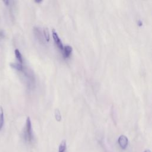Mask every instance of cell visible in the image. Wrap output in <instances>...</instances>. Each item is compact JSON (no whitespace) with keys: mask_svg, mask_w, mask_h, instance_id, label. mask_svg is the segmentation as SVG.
I'll use <instances>...</instances> for the list:
<instances>
[{"mask_svg":"<svg viewBox=\"0 0 152 152\" xmlns=\"http://www.w3.org/2000/svg\"><path fill=\"white\" fill-rule=\"evenodd\" d=\"M138 25H139L140 26H142V22H141V21H140V20H139V21H138Z\"/></svg>","mask_w":152,"mask_h":152,"instance_id":"5bb4252c","label":"cell"},{"mask_svg":"<svg viewBox=\"0 0 152 152\" xmlns=\"http://www.w3.org/2000/svg\"><path fill=\"white\" fill-rule=\"evenodd\" d=\"M10 66L12 68L15 69L17 71H21L23 70V66L22 64L19 63V62H12V63H11L10 64Z\"/></svg>","mask_w":152,"mask_h":152,"instance_id":"8992f818","label":"cell"},{"mask_svg":"<svg viewBox=\"0 0 152 152\" xmlns=\"http://www.w3.org/2000/svg\"><path fill=\"white\" fill-rule=\"evenodd\" d=\"M43 35L45 37V39L47 42H49L50 40V34H49V30L47 28H43Z\"/></svg>","mask_w":152,"mask_h":152,"instance_id":"30bf717a","label":"cell"},{"mask_svg":"<svg viewBox=\"0 0 152 152\" xmlns=\"http://www.w3.org/2000/svg\"><path fill=\"white\" fill-rule=\"evenodd\" d=\"M23 137L25 141L27 142H31L33 139L31 122L29 117H27L26 119V125L23 132Z\"/></svg>","mask_w":152,"mask_h":152,"instance_id":"6da1fadb","label":"cell"},{"mask_svg":"<svg viewBox=\"0 0 152 152\" xmlns=\"http://www.w3.org/2000/svg\"><path fill=\"white\" fill-rule=\"evenodd\" d=\"M4 2L5 4L6 5H7V6L9 5V3H10V1H4Z\"/></svg>","mask_w":152,"mask_h":152,"instance_id":"4fadbf2b","label":"cell"},{"mask_svg":"<svg viewBox=\"0 0 152 152\" xmlns=\"http://www.w3.org/2000/svg\"><path fill=\"white\" fill-rule=\"evenodd\" d=\"M34 33L36 37L39 39V40L40 42L42 41L43 42V34H42V31L39 27H34Z\"/></svg>","mask_w":152,"mask_h":152,"instance_id":"277c9868","label":"cell"},{"mask_svg":"<svg viewBox=\"0 0 152 152\" xmlns=\"http://www.w3.org/2000/svg\"><path fill=\"white\" fill-rule=\"evenodd\" d=\"M66 141L65 140H63L59 145V148H58V152H65L66 150Z\"/></svg>","mask_w":152,"mask_h":152,"instance_id":"ba28073f","label":"cell"},{"mask_svg":"<svg viewBox=\"0 0 152 152\" xmlns=\"http://www.w3.org/2000/svg\"><path fill=\"white\" fill-rule=\"evenodd\" d=\"M14 53H15V57H16L17 59L18 60V61L19 62V63L22 64L23 62V57H22V55H21L20 50L18 49H15Z\"/></svg>","mask_w":152,"mask_h":152,"instance_id":"9c48e42d","label":"cell"},{"mask_svg":"<svg viewBox=\"0 0 152 152\" xmlns=\"http://www.w3.org/2000/svg\"><path fill=\"white\" fill-rule=\"evenodd\" d=\"M55 118L58 121H60L61 119V115L60 114V112L58 109H56L55 112Z\"/></svg>","mask_w":152,"mask_h":152,"instance_id":"8fae6325","label":"cell"},{"mask_svg":"<svg viewBox=\"0 0 152 152\" xmlns=\"http://www.w3.org/2000/svg\"><path fill=\"white\" fill-rule=\"evenodd\" d=\"M4 124V111L3 108L0 104V131L2 129Z\"/></svg>","mask_w":152,"mask_h":152,"instance_id":"52a82bcc","label":"cell"},{"mask_svg":"<svg viewBox=\"0 0 152 152\" xmlns=\"http://www.w3.org/2000/svg\"><path fill=\"white\" fill-rule=\"evenodd\" d=\"M52 36H53V40L56 43V45L58 46V47L61 49V50H63V48H64V46H63V45L62 43V42L60 39V38L59 37L57 33L54 30H52Z\"/></svg>","mask_w":152,"mask_h":152,"instance_id":"3957f363","label":"cell"},{"mask_svg":"<svg viewBox=\"0 0 152 152\" xmlns=\"http://www.w3.org/2000/svg\"><path fill=\"white\" fill-rule=\"evenodd\" d=\"M118 143L122 149H125L128 144V138L124 135H120L118 138Z\"/></svg>","mask_w":152,"mask_h":152,"instance_id":"7a4b0ae2","label":"cell"},{"mask_svg":"<svg viewBox=\"0 0 152 152\" xmlns=\"http://www.w3.org/2000/svg\"><path fill=\"white\" fill-rule=\"evenodd\" d=\"M64 55L65 58H68L72 52V47L69 45H66L64 47Z\"/></svg>","mask_w":152,"mask_h":152,"instance_id":"5b68a950","label":"cell"},{"mask_svg":"<svg viewBox=\"0 0 152 152\" xmlns=\"http://www.w3.org/2000/svg\"><path fill=\"white\" fill-rule=\"evenodd\" d=\"M144 152H151V151H150V150H145Z\"/></svg>","mask_w":152,"mask_h":152,"instance_id":"9a60e30c","label":"cell"},{"mask_svg":"<svg viewBox=\"0 0 152 152\" xmlns=\"http://www.w3.org/2000/svg\"><path fill=\"white\" fill-rule=\"evenodd\" d=\"M4 37H5V33L2 30L0 29V40H2Z\"/></svg>","mask_w":152,"mask_h":152,"instance_id":"7c38bea8","label":"cell"}]
</instances>
